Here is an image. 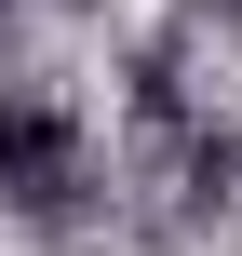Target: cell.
<instances>
[{
	"instance_id": "1",
	"label": "cell",
	"mask_w": 242,
	"mask_h": 256,
	"mask_svg": "<svg viewBox=\"0 0 242 256\" xmlns=\"http://www.w3.org/2000/svg\"><path fill=\"white\" fill-rule=\"evenodd\" d=\"M67 189H81V135H67V108H40V94H0V202L54 216Z\"/></svg>"
},
{
	"instance_id": "2",
	"label": "cell",
	"mask_w": 242,
	"mask_h": 256,
	"mask_svg": "<svg viewBox=\"0 0 242 256\" xmlns=\"http://www.w3.org/2000/svg\"><path fill=\"white\" fill-rule=\"evenodd\" d=\"M0 14H13V0H0Z\"/></svg>"
}]
</instances>
